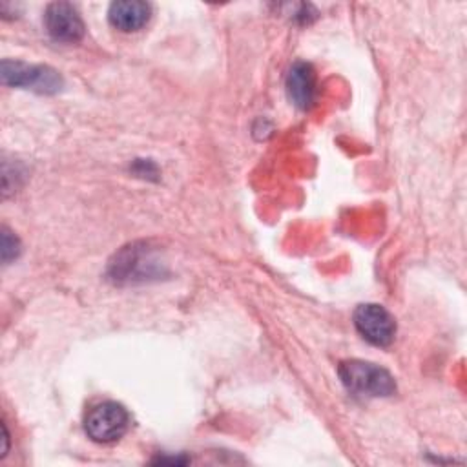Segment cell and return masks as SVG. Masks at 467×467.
I'll use <instances>...</instances> for the list:
<instances>
[{"instance_id": "ba28073f", "label": "cell", "mask_w": 467, "mask_h": 467, "mask_svg": "<svg viewBox=\"0 0 467 467\" xmlns=\"http://www.w3.org/2000/svg\"><path fill=\"white\" fill-rule=\"evenodd\" d=\"M150 15L151 7L142 0H119L113 2L108 9L109 24L122 33H133L142 29L148 24Z\"/></svg>"}, {"instance_id": "7a4b0ae2", "label": "cell", "mask_w": 467, "mask_h": 467, "mask_svg": "<svg viewBox=\"0 0 467 467\" xmlns=\"http://www.w3.org/2000/svg\"><path fill=\"white\" fill-rule=\"evenodd\" d=\"M130 425L128 410L117 401L93 405L84 418L86 434L97 443H111L122 438Z\"/></svg>"}, {"instance_id": "52a82bcc", "label": "cell", "mask_w": 467, "mask_h": 467, "mask_svg": "<svg viewBox=\"0 0 467 467\" xmlns=\"http://www.w3.org/2000/svg\"><path fill=\"white\" fill-rule=\"evenodd\" d=\"M286 93L294 106L308 109L316 100V71L308 62H296L286 75Z\"/></svg>"}, {"instance_id": "5b68a950", "label": "cell", "mask_w": 467, "mask_h": 467, "mask_svg": "<svg viewBox=\"0 0 467 467\" xmlns=\"http://www.w3.org/2000/svg\"><path fill=\"white\" fill-rule=\"evenodd\" d=\"M146 248V244H130L120 250L109 265V277L115 283H135L153 277L157 274V261H153Z\"/></svg>"}, {"instance_id": "8992f818", "label": "cell", "mask_w": 467, "mask_h": 467, "mask_svg": "<svg viewBox=\"0 0 467 467\" xmlns=\"http://www.w3.org/2000/svg\"><path fill=\"white\" fill-rule=\"evenodd\" d=\"M44 24L51 38L58 42H78L84 36V22L67 2H53L44 13Z\"/></svg>"}, {"instance_id": "277c9868", "label": "cell", "mask_w": 467, "mask_h": 467, "mask_svg": "<svg viewBox=\"0 0 467 467\" xmlns=\"http://www.w3.org/2000/svg\"><path fill=\"white\" fill-rule=\"evenodd\" d=\"M354 327L363 339L376 347H389L396 334L394 317L376 303H365L354 310Z\"/></svg>"}, {"instance_id": "9c48e42d", "label": "cell", "mask_w": 467, "mask_h": 467, "mask_svg": "<svg viewBox=\"0 0 467 467\" xmlns=\"http://www.w3.org/2000/svg\"><path fill=\"white\" fill-rule=\"evenodd\" d=\"M18 254H20L18 237L7 226H4L2 228V261H4V265L16 259Z\"/></svg>"}, {"instance_id": "3957f363", "label": "cell", "mask_w": 467, "mask_h": 467, "mask_svg": "<svg viewBox=\"0 0 467 467\" xmlns=\"http://www.w3.org/2000/svg\"><path fill=\"white\" fill-rule=\"evenodd\" d=\"M2 82L13 88H26L38 93H57L62 88V77L49 66H33L18 60H2Z\"/></svg>"}, {"instance_id": "6da1fadb", "label": "cell", "mask_w": 467, "mask_h": 467, "mask_svg": "<svg viewBox=\"0 0 467 467\" xmlns=\"http://www.w3.org/2000/svg\"><path fill=\"white\" fill-rule=\"evenodd\" d=\"M337 374L341 383L356 394L370 396V398H385L396 392V381L389 370L379 365L361 361V359H348L341 361L337 367Z\"/></svg>"}]
</instances>
